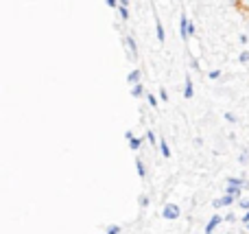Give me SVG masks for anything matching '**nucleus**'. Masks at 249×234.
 Returning a JSON list of instances; mask_svg holds the SVG:
<instances>
[{"label":"nucleus","instance_id":"9","mask_svg":"<svg viewBox=\"0 0 249 234\" xmlns=\"http://www.w3.org/2000/svg\"><path fill=\"white\" fill-rule=\"evenodd\" d=\"M155 35H158V42L164 44V39H166V31H164V24L160 18H155Z\"/></svg>","mask_w":249,"mask_h":234},{"label":"nucleus","instance_id":"19","mask_svg":"<svg viewBox=\"0 0 249 234\" xmlns=\"http://www.w3.org/2000/svg\"><path fill=\"white\" fill-rule=\"evenodd\" d=\"M247 160H249V151H247V149H243L241 156H238V162H241V164H245Z\"/></svg>","mask_w":249,"mask_h":234},{"label":"nucleus","instance_id":"5","mask_svg":"<svg viewBox=\"0 0 249 234\" xmlns=\"http://www.w3.org/2000/svg\"><path fill=\"white\" fill-rule=\"evenodd\" d=\"M195 96V88H193V77L190 74H186V79H184V99L186 101H190Z\"/></svg>","mask_w":249,"mask_h":234},{"label":"nucleus","instance_id":"18","mask_svg":"<svg viewBox=\"0 0 249 234\" xmlns=\"http://www.w3.org/2000/svg\"><path fill=\"white\" fill-rule=\"evenodd\" d=\"M105 234H123V228L121 226H107V232Z\"/></svg>","mask_w":249,"mask_h":234},{"label":"nucleus","instance_id":"25","mask_svg":"<svg viewBox=\"0 0 249 234\" xmlns=\"http://www.w3.org/2000/svg\"><path fill=\"white\" fill-rule=\"evenodd\" d=\"M160 99L166 103V101H168V92H166V90H160Z\"/></svg>","mask_w":249,"mask_h":234},{"label":"nucleus","instance_id":"1","mask_svg":"<svg viewBox=\"0 0 249 234\" xmlns=\"http://www.w3.org/2000/svg\"><path fill=\"white\" fill-rule=\"evenodd\" d=\"M181 215V208L177 204H166L162 208V219H166V221H175V219H179Z\"/></svg>","mask_w":249,"mask_h":234},{"label":"nucleus","instance_id":"2","mask_svg":"<svg viewBox=\"0 0 249 234\" xmlns=\"http://www.w3.org/2000/svg\"><path fill=\"white\" fill-rule=\"evenodd\" d=\"M190 22L193 20H190L186 13H181L179 16V37L184 39V42H188L190 39Z\"/></svg>","mask_w":249,"mask_h":234},{"label":"nucleus","instance_id":"7","mask_svg":"<svg viewBox=\"0 0 249 234\" xmlns=\"http://www.w3.org/2000/svg\"><path fill=\"white\" fill-rule=\"evenodd\" d=\"M228 186L230 188H241V191H243V188L249 186V182L245 178H228Z\"/></svg>","mask_w":249,"mask_h":234},{"label":"nucleus","instance_id":"15","mask_svg":"<svg viewBox=\"0 0 249 234\" xmlns=\"http://www.w3.org/2000/svg\"><path fill=\"white\" fill-rule=\"evenodd\" d=\"M118 16H121L123 22H127L129 18H131V13H129V7H118Z\"/></svg>","mask_w":249,"mask_h":234},{"label":"nucleus","instance_id":"22","mask_svg":"<svg viewBox=\"0 0 249 234\" xmlns=\"http://www.w3.org/2000/svg\"><path fill=\"white\" fill-rule=\"evenodd\" d=\"M238 206H241V208L247 213V210H249V199H238Z\"/></svg>","mask_w":249,"mask_h":234},{"label":"nucleus","instance_id":"29","mask_svg":"<svg viewBox=\"0 0 249 234\" xmlns=\"http://www.w3.org/2000/svg\"><path fill=\"white\" fill-rule=\"evenodd\" d=\"M118 2H121V7H129V4H131L129 0H118Z\"/></svg>","mask_w":249,"mask_h":234},{"label":"nucleus","instance_id":"30","mask_svg":"<svg viewBox=\"0 0 249 234\" xmlns=\"http://www.w3.org/2000/svg\"><path fill=\"white\" fill-rule=\"evenodd\" d=\"M228 234H238V232H228Z\"/></svg>","mask_w":249,"mask_h":234},{"label":"nucleus","instance_id":"10","mask_svg":"<svg viewBox=\"0 0 249 234\" xmlns=\"http://www.w3.org/2000/svg\"><path fill=\"white\" fill-rule=\"evenodd\" d=\"M158 149H160V156L164 158V160H168V158L173 156V151H171V147H168V143L164 138H160V144H158Z\"/></svg>","mask_w":249,"mask_h":234},{"label":"nucleus","instance_id":"11","mask_svg":"<svg viewBox=\"0 0 249 234\" xmlns=\"http://www.w3.org/2000/svg\"><path fill=\"white\" fill-rule=\"evenodd\" d=\"M144 140L146 138H142V136H133V138L129 140V149H131V151H140V147H142Z\"/></svg>","mask_w":249,"mask_h":234},{"label":"nucleus","instance_id":"17","mask_svg":"<svg viewBox=\"0 0 249 234\" xmlns=\"http://www.w3.org/2000/svg\"><path fill=\"white\" fill-rule=\"evenodd\" d=\"M146 103H149V108H158V96H155V94H146Z\"/></svg>","mask_w":249,"mask_h":234},{"label":"nucleus","instance_id":"26","mask_svg":"<svg viewBox=\"0 0 249 234\" xmlns=\"http://www.w3.org/2000/svg\"><path fill=\"white\" fill-rule=\"evenodd\" d=\"M238 42H241V44H243V46H245V44L249 42V35H245V33H243V35H241V37H238Z\"/></svg>","mask_w":249,"mask_h":234},{"label":"nucleus","instance_id":"12","mask_svg":"<svg viewBox=\"0 0 249 234\" xmlns=\"http://www.w3.org/2000/svg\"><path fill=\"white\" fill-rule=\"evenodd\" d=\"M131 96H133V99L144 96V83H136V86H131Z\"/></svg>","mask_w":249,"mask_h":234},{"label":"nucleus","instance_id":"8","mask_svg":"<svg viewBox=\"0 0 249 234\" xmlns=\"http://www.w3.org/2000/svg\"><path fill=\"white\" fill-rule=\"evenodd\" d=\"M127 83H129V86H136V83H142V70H140V68H133L131 72L127 74Z\"/></svg>","mask_w":249,"mask_h":234},{"label":"nucleus","instance_id":"14","mask_svg":"<svg viewBox=\"0 0 249 234\" xmlns=\"http://www.w3.org/2000/svg\"><path fill=\"white\" fill-rule=\"evenodd\" d=\"M144 138H146V143H149V144H153V147H158V144H160V140H158V136H155L153 134V131H146V134H144Z\"/></svg>","mask_w":249,"mask_h":234},{"label":"nucleus","instance_id":"13","mask_svg":"<svg viewBox=\"0 0 249 234\" xmlns=\"http://www.w3.org/2000/svg\"><path fill=\"white\" fill-rule=\"evenodd\" d=\"M136 171H138V175H140L142 180L146 178V166H144V160H140V158H136Z\"/></svg>","mask_w":249,"mask_h":234},{"label":"nucleus","instance_id":"3","mask_svg":"<svg viewBox=\"0 0 249 234\" xmlns=\"http://www.w3.org/2000/svg\"><path fill=\"white\" fill-rule=\"evenodd\" d=\"M236 197L234 195H228V193H225L223 197H219V199H214L212 201V208L214 210H221V208H228V206H232V204H236Z\"/></svg>","mask_w":249,"mask_h":234},{"label":"nucleus","instance_id":"27","mask_svg":"<svg viewBox=\"0 0 249 234\" xmlns=\"http://www.w3.org/2000/svg\"><path fill=\"white\" fill-rule=\"evenodd\" d=\"M243 223H245V226H247V223H249V210H247V213H245V215H243Z\"/></svg>","mask_w":249,"mask_h":234},{"label":"nucleus","instance_id":"31","mask_svg":"<svg viewBox=\"0 0 249 234\" xmlns=\"http://www.w3.org/2000/svg\"><path fill=\"white\" fill-rule=\"evenodd\" d=\"M247 230H249V223H247Z\"/></svg>","mask_w":249,"mask_h":234},{"label":"nucleus","instance_id":"20","mask_svg":"<svg viewBox=\"0 0 249 234\" xmlns=\"http://www.w3.org/2000/svg\"><path fill=\"white\" fill-rule=\"evenodd\" d=\"M208 77H210L212 81H219V79H221V70H210V72H208Z\"/></svg>","mask_w":249,"mask_h":234},{"label":"nucleus","instance_id":"16","mask_svg":"<svg viewBox=\"0 0 249 234\" xmlns=\"http://www.w3.org/2000/svg\"><path fill=\"white\" fill-rule=\"evenodd\" d=\"M238 61H241L243 66H247V64H249V51H247V48L241 53V55H238Z\"/></svg>","mask_w":249,"mask_h":234},{"label":"nucleus","instance_id":"6","mask_svg":"<svg viewBox=\"0 0 249 234\" xmlns=\"http://www.w3.org/2000/svg\"><path fill=\"white\" fill-rule=\"evenodd\" d=\"M123 42L127 44V48H129V53H131V57H138V42H136V37H133V35H124Z\"/></svg>","mask_w":249,"mask_h":234},{"label":"nucleus","instance_id":"24","mask_svg":"<svg viewBox=\"0 0 249 234\" xmlns=\"http://www.w3.org/2000/svg\"><path fill=\"white\" fill-rule=\"evenodd\" d=\"M140 206H142V208H146V206H149V197L142 195V197H140Z\"/></svg>","mask_w":249,"mask_h":234},{"label":"nucleus","instance_id":"23","mask_svg":"<svg viewBox=\"0 0 249 234\" xmlns=\"http://www.w3.org/2000/svg\"><path fill=\"white\" fill-rule=\"evenodd\" d=\"M225 121H228V123H236V116H234L232 112H225Z\"/></svg>","mask_w":249,"mask_h":234},{"label":"nucleus","instance_id":"28","mask_svg":"<svg viewBox=\"0 0 249 234\" xmlns=\"http://www.w3.org/2000/svg\"><path fill=\"white\" fill-rule=\"evenodd\" d=\"M190 64H193L195 70H199V61H197V59H190Z\"/></svg>","mask_w":249,"mask_h":234},{"label":"nucleus","instance_id":"4","mask_svg":"<svg viewBox=\"0 0 249 234\" xmlns=\"http://www.w3.org/2000/svg\"><path fill=\"white\" fill-rule=\"evenodd\" d=\"M223 221H225V217H221V215L214 213V215L210 217V221L206 223V230H203V234H214V230H216V228H219Z\"/></svg>","mask_w":249,"mask_h":234},{"label":"nucleus","instance_id":"21","mask_svg":"<svg viewBox=\"0 0 249 234\" xmlns=\"http://www.w3.org/2000/svg\"><path fill=\"white\" fill-rule=\"evenodd\" d=\"M105 4H107L109 9H118V7H121V2H118V0H105Z\"/></svg>","mask_w":249,"mask_h":234}]
</instances>
